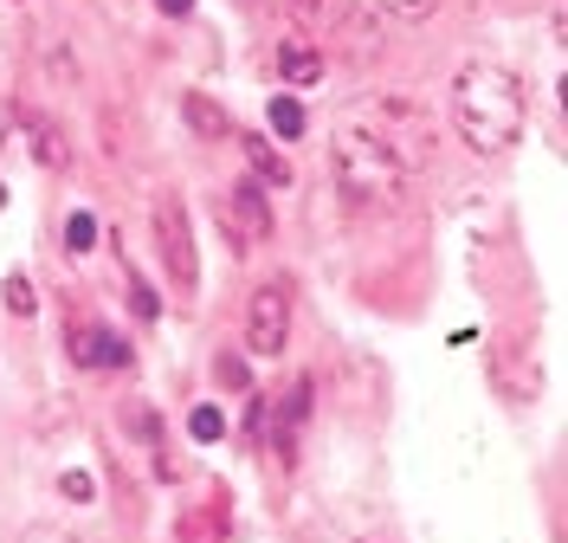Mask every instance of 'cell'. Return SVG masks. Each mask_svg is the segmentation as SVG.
<instances>
[{"instance_id":"cell-1","label":"cell","mask_w":568,"mask_h":543,"mask_svg":"<svg viewBox=\"0 0 568 543\" xmlns=\"http://www.w3.org/2000/svg\"><path fill=\"white\" fill-rule=\"evenodd\" d=\"M426 162V130L400 110H375V123L349 117L329 137V175L355 208H400Z\"/></svg>"},{"instance_id":"cell-2","label":"cell","mask_w":568,"mask_h":543,"mask_svg":"<svg viewBox=\"0 0 568 543\" xmlns=\"http://www.w3.org/2000/svg\"><path fill=\"white\" fill-rule=\"evenodd\" d=\"M524 78L497 59H465L453 72V130L478 155H504L524 137Z\"/></svg>"},{"instance_id":"cell-3","label":"cell","mask_w":568,"mask_h":543,"mask_svg":"<svg viewBox=\"0 0 568 543\" xmlns=\"http://www.w3.org/2000/svg\"><path fill=\"white\" fill-rule=\"evenodd\" d=\"M220 227H226V240L252 253V247H265L272 240V188L265 181H233L226 194H220Z\"/></svg>"},{"instance_id":"cell-4","label":"cell","mask_w":568,"mask_h":543,"mask_svg":"<svg viewBox=\"0 0 568 543\" xmlns=\"http://www.w3.org/2000/svg\"><path fill=\"white\" fill-rule=\"evenodd\" d=\"M155 247H162V259H169L175 291L201 285V259H194V233H187V208H181V194H155Z\"/></svg>"},{"instance_id":"cell-5","label":"cell","mask_w":568,"mask_h":543,"mask_svg":"<svg viewBox=\"0 0 568 543\" xmlns=\"http://www.w3.org/2000/svg\"><path fill=\"white\" fill-rule=\"evenodd\" d=\"M284 343H291V291L258 285L246 298V350L272 362V356H284Z\"/></svg>"},{"instance_id":"cell-6","label":"cell","mask_w":568,"mask_h":543,"mask_svg":"<svg viewBox=\"0 0 568 543\" xmlns=\"http://www.w3.org/2000/svg\"><path fill=\"white\" fill-rule=\"evenodd\" d=\"M240 149H246V169H252V181H265V188H291V162H284L278 149L265 143V137H240Z\"/></svg>"},{"instance_id":"cell-7","label":"cell","mask_w":568,"mask_h":543,"mask_svg":"<svg viewBox=\"0 0 568 543\" xmlns=\"http://www.w3.org/2000/svg\"><path fill=\"white\" fill-rule=\"evenodd\" d=\"M278 78L297 84V91H304V84H323V52H311L304 39H284L278 46Z\"/></svg>"},{"instance_id":"cell-8","label":"cell","mask_w":568,"mask_h":543,"mask_svg":"<svg viewBox=\"0 0 568 543\" xmlns=\"http://www.w3.org/2000/svg\"><path fill=\"white\" fill-rule=\"evenodd\" d=\"M71 356L84 362V369H110V362L123 369V362H130V343H123V336H110V330H84V336L71 343Z\"/></svg>"},{"instance_id":"cell-9","label":"cell","mask_w":568,"mask_h":543,"mask_svg":"<svg viewBox=\"0 0 568 543\" xmlns=\"http://www.w3.org/2000/svg\"><path fill=\"white\" fill-rule=\"evenodd\" d=\"M181 117H187V123H194V130H201L207 143H220V137L233 130V123H226V110H213L207 98H201V91H187V98H181Z\"/></svg>"},{"instance_id":"cell-10","label":"cell","mask_w":568,"mask_h":543,"mask_svg":"<svg viewBox=\"0 0 568 543\" xmlns=\"http://www.w3.org/2000/svg\"><path fill=\"white\" fill-rule=\"evenodd\" d=\"M27 143H33V155H39V162H45V169H65V162H71L65 137H59L52 123H27Z\"/></svg>"},{"instance_id":"cell-11","label":"cell","mask_w":568,"mask_h":543,"mask_svg":"<svg viewBox=\"0 0 568 543\" xmlns=\"http://www.w3.org/2000/svg\"><path fill=\"white\" fill-rule=\"evenodd\" d=\"M272 130H278L284 143H291V137H304V104H297L291 91H284V98H272Z\"/></svg>"},{"instance_id":"cell-12","label":"cell","mask_w":568,"mask_h":543,"mask_svg":"<svg viewBox=\"0 0 568 543\" xmlns=\"http://www.w3.org/2000/svg\"><path fill=\"white\" fill-rule=\"evenodd\" d=\"M187 434H194V440H201V446H207V440H220V434H226V414H220L213 401H201V408L187 414Z\"/></svg>"},{"instance_id":"cell-13","label":"cell","mask_w":568,"mask_h":543,"mask_svg":"<svg viewBox=\"0 0 568 543\" xmlns=\"http://www.w3.org/2000/svg\"><path fill=\"white\" fill-rule=\"evenodd\" d=\"M59 492H65L71 505H98V479H91V472H78V466L59 472Z\"/></svg>"},{"instance_id":"cell-14","label":"cell","mask_w":568,"mask_h":543,"mask_svg":"<svg viewBox=\"0 0 568 543\" xmlns=\"http://www.w3.org/2000/svg\"><path fill=\"white\" fill-rule=\"evenodd\" d=\"M91 247H98V220L78 208V214L65 220V253H91Z\"/></svg>"},{"instance_id":"cell-15","label":"cell","mask_w":568,"mask_h":543,"mask_svg":"<svg viewBox=\"0 0 568 543\" xmlns=\"http://www.w3.org/2000/svg\"><path fill=\"white\" fill-rule=\"evenodd\" d=\"M7 311H13V318H33V311H39L33 285H27V279H20V272H13V279H7Z\"/></svg>"},{"instance_id":"cell-16","label":"cell","mask_w":568,"mask_h":543,"mask_svg":"<svg viewBox=\"0 0 568 543\" xmlns=\"http://www.w3.org/2000/svg\"><path fill=\"white\" fill-rule=\"evenodd\" d=\"M375 7H382V13H394V20H426L439 0H375Z\"/></svg>"},{"instance_id":"cell-17","label":"cell","mask_w":568,"mask_h":543,"mask_svg":"<svg viewBox=\"0 0 568 543\" xmlns=\"http://www.w3.org/2000/svg\"><path fill=\"white\" fill-rule=\"evenodd\" d=\"M220 375H226L233 389H246V362H240V356H220Z\"/></svg>"},{"instance_id":"cell-18","label":"cell","mask_w":568,"mask_h":543,"mask_svg":"<svg viewBox=\"0 0 568 543\" xmlns=\"http://www.w3.org/2000/svg\"><path fill=\"white\" fill-rule=\"evenodd\" d=\"M162 13H194V0H155Z\"/></svg>"},{"instance_id":"cell-19","label":"cell","mask_w":568,"mask_h":543,"mask_svg":"<svg viewBox=\"0 0 568 543\" xmlns=\"http://www.w3.org/2000/svg\"><path fill=\"white\" fill-rule=\"evenodd\" d=\"M0 214H7V181H0Z\"/></svg>"}]
</instances>
